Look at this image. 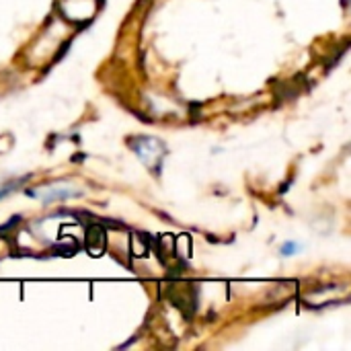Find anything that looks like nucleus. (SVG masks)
<instances>
[{
	"mask_svg": "<svg viewBox=\"0 0 351 351\" xmlns=\"http://www.w3.org/2000/svg\"><path fill=\"white\" fill-rule=\"evenodd\" d=\"M132 146H134V150H136V154L150 167V156H152V152H158V154H167V150H165V144L162 142H158V140H154V138H138L136 142H132Z\"/></svg>",
	"mask_w": 351,
	"mask_h": 351,
	"instance_id": "nucleus-1",
	"label": "nucleus"
},
{
	"mask_svg": "<svg viewBox=\"0 0 351 351\" xmlns=\"http://www.w3.org/2000/svg\"><path fill=\"white\" fill-rule=\"evenodd\" d=\"M33 197H39L43 204H53V202H62V199H68V197H78L82 195V191L78 189H72V187H62V185H53L49 187V191H31Z\"/></svg>",
	"mask_w": 351,
	"mask_h": 351,
	"instance_id": "nucleus-2",
	"label": "nucleus"
},
{
	"mask_svg": "<svg viewBox=\"0 0 351 351\" xmlns=\"http://www.w3.org/2000/svg\"><path fill=\"white\" fill-rule=\"evenodd\" d=\"M300 251V245L298 243H292V241H288L286 245H282V249H280V253L284 255V257H292V255H296Z\"/></svg>",
	"mask_w": 351,
	"mask_h": 351,
	"instance_id": "nucleus-3",
	"label": "nucleus"
},
{
	"mask_svg": "<svg viewBox=\"0 0 351 351\" xmlns=\"http://www.w3.org/2000/svg\"><path fill=\"white\" fill-rule=\"evenodd\" d=\"M23 181H25V179H19V181H14V183H8V185H4V187L0 189V199H2L4 195H8V193H12V191L16 189L14 185H16V183H23Z\"/></svg>",
	"mask_w": 351,
	"mask_h": 351,
	"instance_id": "nucleus-4",
	"label": "nucleus"
}]
</instances>
